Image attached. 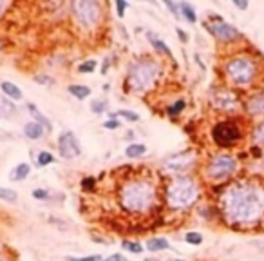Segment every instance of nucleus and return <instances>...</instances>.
<instances>
[{
    "mask_svg": "<svg viewBox=\"0 0 264 261\" xmlns=\"http://www.w3.org/2000/svg\"><path fill=\"white\" fill-rule=\"evenodd\" d=\"M121 245H123L125 250H128V252H132V254H141L145 249L141 243H138V241H130V240H125Z\"/></svg>",
    "mask_w": 264,
    "mask_h": 261,
    "instance_id": "bb28decb",
    "label": "nucleus"
},
{
    "mask_svg": "<svg viewBox=\"0 0 264 261\" xmlns=\"http://www.w3.org/2000/svg\"><path fill=\"white\" fill-rule=\"evenodd\" d=\"M0 261H2V257H0Z\"/></svg>",
    "mask_w": 264,
    "mask_h": 261,
    "instance_id": "8fccbe9b",
    "label": "nucleus"
},
{
    "mask_svg": "<svg viewBox=\"0 0 264 261\" xmlns=\"http://www.w3.org/2000/svg\"><path fill=\"white\" fill-rule=\"evenodd\" d=\"M185 241L186 243H190V245H194V247H197V245L203 243V236L199 234V232H186Z\"/></svg>",
    "mask_w": 264,
    "mask_h": 261,
    "instance_id": "c85d7f7f",
    "label": "nucleus"
},
{
    "mask_svg": "<svg viewBox=\"0 0 264 261\" xmlns=\"http://www.w3.org/2000/svg\"><path fill=\"white\" fill-rule=\"evenodd\" d=\"M114 6H116V9H118V17H123V15H125V9L128 8L127 2H123V0H116Z\"/></svg>",
    "mask_w": 264,
    "mask_h": 261,
    "instance_id": "c9c22d12",
    "label": "nucleus"
},
{
    "mask_svg": "<svg viewBox=\"0 0 264 261\" xmlns=\"http://www.w3.org/2000/svg\"><path fill=\"white\" fill-rule=\"evenodd\" d=\"M186 107V102L185 100H178V102H174L172 105H170L169 109H167V114L170 116V118H176V116H179L183 112V109Z\"/></svg>",
    "mask_w": 264,
    "mask_h": 261,
    "instance_id": "b1692460",
    "label": "nucleus"
},
{
    "mask_svg": "<svg viewBox=\"0 0 264 261\" xmlns=\"http://www.w3.org/2000/svg\"><path fill=\"white\" fill-rule=\"evenodd\" d=\"M67 91L71 93V95L75 96L76 100H85L91 96V87L87 85H82V83H76V85H69L67 87Z\"/></svg>",
    "mask_w": 264,
    "mask_h": 261,
    "instance_id": "412c9836",
    "label": "nucleus"
},
{
    "mask_svg": "<svg viewBox=\"0 0 264 261\" xmlns=\"http://www.w3.org/2000/svg\"><path fill=\"white\" fill-rule=\"evenodd\" d=\"M147 153V145L145 143H128L125 149V156L127 158H140Z\"/></svg>",
    "mask_w": 264,
    "mask_h": 261,
    "instance_id": "4be33fe9",
    "label": "nucleus"
},
{
    "mask_svg": "<svg viewBox=\"0 0 264 261\" xmlns=\"http://www.w3.org/2000/svg\"><path fill=\"white\" fill-rule=\"evenodd\" d=\"M147 38H149V42L152 44V47L157 51V53L165 54V56H169V58H174V54H172V51H170V47L167 46L165 42L161 40L157 35H154L152 31H149V33H147Z\"/></svg>",
    "mask_w": 264,
    "mask_h": 261,
    "instance_id": "2eb2a0df",
    "label": "nucleus"
},
{
    "mask_svg": "<svg viewBox=\"0 0 264 261\" xmlns=\"http://www.w3.org/2000/svg\"><path fill=\"white\" fill-rule=\"evenodd\" d=\"M0 109H4L6 112H17V107L13 105V102H9L8 98H0Z\"/></svg>",
    "mask_w": 264,
    "mask_h": 261,
    "instance_id": "72a5a7b5",
    "label": "nucleus"
},
{
    "mask_svg": "<svg viewBox=\"0 0 264 261\" xmlns=\"http://www.w3.org/2000/svg\"><path fill=\"white\" fill-rule=\"evenodd\" d=\"M232 4H234V8H237L239 11H246L248 9V0H232Z\"/></svg>",
    "mask_w": 264,
    "mask_h": 261,
    "instance_id": "4c0bfd02",
    "label": "nucleus"
},
{
    "mask_svg": "<svg viewBox=\"0 0 264 261\" xmlns=\"http://www.w3.org/2000/svg\"><path fill=\"white\" fill-rule=\"evenodd\" d=\"M109 107L107 102H104V100H94V102H91V111L94 112V114H102V112H105Z\"/></svg>",
    "mask_w": 264,
    "mask_h": 261,
    "instance_id": "cd10ccee",
    "label": "nucleus"
},
{
    "mask_svg": "<svg viewBox=\"0 0 264 261\" xmlns=\"http://www.w3.org/2000/svg\"><path fill=\"white\" fill-rule=\"evenodd\" d=\"M210 20L212 24H207V29L212 33V37L221 44H232V42H237L243 38V35L236 25L224 22L221 17H210Z\"/></svg>",
    "mask_w": 264,
    "mask_h": 261,
    "instance_id": "1a4fd4ad",
    "label": "nucleus"
},
{
    "mask_svg": "<svg viewBox=\"0 0 264 261\" xmlns=\"http://www.w3.org/2000/svg\"><path fill=\"white\" fill-rule=\"evenodd\" d=\"M96 185V180L94 178H83L82 180V187L83 189H87V191H92Z\"/></svg>",
    "mask_w": 264,
    "mask_h": 261,
    "instance_id": "58836bf2",
    "label": "nucleus"
},
{
    "mask_svg": "<svg viewBox=\"0 0 264 261\" xmlns=\"http://www.w3.org/2000/svg\"><path fill=\"white\" fill-rule=\"evenodd\" d=\"M75 20L78 22L80 27L92 29L102 20V4L96 0H76L71 4Z\"/></svg>",
    "mask_w": 264,
    "mask_h": 261,
    "instance_id": "6e6552de",
    "label": "nucleus"
},
{
    "mask_svg": "<svg viewBox=\"0 0 264 261\" xmlns=\"http://www.w3.org/2000/svg\"><path fill=\"white\" fill-rule=\"evenodd\" d=\"M159 64L150 60V58H140L136 62H132L127 73V83L132 91L145 93L152 89L154 83L159 78Z\"/></svg>",
    "mask_w": 264,
    "mask_h": 261,
    "instance_id": "39448f33",
    "label": "nucleus"
},
{
    "mask_svg": "<svg viewBox=\"0 0 264 261\" xmlns=\"http://www.w3.org/2000/svg\"><path fill=\"white\" fill-rule=\"evenodd\" d=\"M170 247V243L165 240V238H150L145 245V249H149L150 252H163Z\"/></svg>",
    "mask_w": 264,
    "mask_h": 261,
    "instance_id": "aec40b11",
    "label": "nucleus"
},
{
    "mask_svg": "<svg viewBox=\"0 0 264 261\" xmlns=\"http://www.w3.org/2000/svg\"><path fill=\"white\" fill-rule=\"evenodd\" d=\"M104 261H127V259H125V256H121V254H112V256L105 257Z\"/></svg>",
    "mask_w": 264,
    "mask_h": 261,
    "instance_id": "79ce46f5",
    "label": "nucleus"
},
{
    "mask_svg": "<svg viewBox=\"0 0 264 261\" xmlns=\"http://www.w3.org/2000/svg\"><path fill=\"white\" fill-rule=\"evenodd\" d=\"M44 133H46V129L42 127L40 124H37V122H29L24 127V134L29 140H40L44 136Z\"/></svg>",
    "mask_w": 264,
    "mask_h": 261,
    "instance_id": "f3484780",
    "label": "nucleus"
},
{
    "mask_svg": "<svg viewBox=\"0 0 264 261\" xmlns=\"http://www.w3.org/2000/svg\"><path fill=\"white\" fill-rule=\"evenodd\" d=\"M65 261H104V257L98 256V254H92V256H85V257H65Z\"/></svg>",
    "mask_w": 264,
    "mask_h": 261,
    "instance_id": "473e14b6",
    "label": "nucleus"
},
{
    "mask_svg": "<svg viewBox=\"0 0 264 261\" xmlns=\"http://www.w3.org/2000/svg\"><path fill=\"white\" fill-rule=\"evenodd\" d=\"M176 31H178V37H179V40H181L183 44H186V42H188V35H186L181 27H178V29H176Z\"/></svg>",
    "mask_w": 264,
    "mask_h": 261,
    "instance_id": "a19ab883",
    "label": "nucleus"
},
{
    "mask_svg": "<svg viewBox=\"0 0 264 261\" xmlns=\"http://www.w3.org/2000/svg\"><path fill=\"white\" fill-rule=\"evenodd\" d=\"M244 109H246L248 116L262 120L264 118V87L260 91L253 93V95L244 102Z\"/></svg>",
    "mask_w": 264,
    "mask_h": 261,
    "instance_id": "ddd939ff",
    "label": "nucleus"
},
{
    "mask_svg": "<svg viewBox=\"0 0 264 261\" xmlns=\"http://www.w3.org/2000/svg\"><path fill=\"white\" fill-rule=\"evenodd\" d=\"M165 6H167V9L172 13L174 17L181 18V13H179V4H176V2H170V0H165Z\"/></svg>",
    "mask_w": 264,
    "mask_h": 261,
    "instance_id": "2f4dec72",
    "label": "nucleus"
},
{
    "mask_svg": "<svg viewBox=\"0 0 264 261\" xmlns=\"http://www.w3.org/2000/svg\"><path fill=\"white\" fill-rule=\"evenodd\" d=\"M143 261H156V259H150V257H149V259H143Z\"/></svg>",
    "mask_w": 264,
    "mask_h": 261,
    "instance_id": "49530a36",
    "label": "nucleus"
},
{
    "mask_svg": "<svg viewBox=\"0 0 264 261\" xmlns=\"http://www.w3.org/2000/svg\"><path fill=\"white\" fill-rule=\"evenodd\" d=\"M212 105L219 111H234L239 105V95L230 87H223L214 95Z\"/></svg>",
    "mask_w": 264,
    "mask_h": 261,
    "instance_id": "9b49d317",
    "label": "nucleus"
},
{
    "mask_svg": "<svg viewBox=\"0 0 264 261\" xmlns=\"http://www.w3.org/2000/svg\"><path fill=\"white\" fill-rule=\"evenodd\" d=\"M27 111L31 112V116L35 118V122H37V124H40L42 127L46 129L47 133H49V131H53V124L47 120V116L44 114V112H42L40 109L37 107V105H35V104H27Z\"/></svg>",
    "mask_w": 264,
    "mask_h": 261,
    "instance_id": "4468645a",
    "label": "nucleus"
},
{
    "mask_svg": "<svg viewBox=\"0 0 264 261\" xmlns=\"http://www.w3.org/2000/svg\"><path fill=\"white\" fill-rule=\"evenodd\" d=\"M0 89H2V93H4L9 100H13V102H18V100L24 98V93L20 91V87L15 85L13 82H2L0 83Z\"/></svg>",
    "mask_w": 264,
    "mask_h": 261,
    "instance_id": "dca6fc26",
    "label": "nucleus"
},
{
    "mask_svg": "<svg viewBox=\"0 0 264 261\" xmlns=\"http://www.w3.org/2000/svg\"><path fill=\"white\" fill-rule=\"evenodd\" d=\"M170 261H183V259H170Z\"/></svg>",
    "mask_w": 264,
    "mask_h": 261,
    "instance_id": "de8ad7c7",
    "label": "nucleus"
},
{
    "mask_svg": "<svg viewBox=\"0 0 264 261\" xmlns=\"http://www.w3.org/2000/svg\"><path fill=\"white\" fill-rule=\"evenodd\" d=\"M252 140L253 143H255V147H264V118L259 120V124L253 127Z\"/></svg>",
    "mask_w": 264,
    "mask_h": 261,
    "instance_id": "5701e85b",
    "label": "nucleus"
},
{
    "mask_svg": "<svg viewBox=\"0 0 264 261\" xmlns=\"http://www.w3.org/2000/svg\"><path fill=\"white\" fill-rule=\"evenodd\" d=\"M35 82L37 83H42V85H53L54 83V80L51 78V76H46V75H38V76H35Z\"/></svg>",
    "mask_w": 264,
    "mask_h": 261,
    "instance_id": "f704fd0d",
    "label": "nucleus"
},
{
    "mask_svg": "<svg viewBox=\"0 0 264 261\" xmlns=\"http://www.w3.org/2000/svg\"><path fill=\"white\" fill-rule=\"evenodd\" d=\"M105 129H111V131H114V129H120V122L116 120V118H111V120H107L104 124Z\"/></svg>",
    "mask_w": 264,
    "mask_h": 261,
    "instance_id": "ea45409f",
    "label": "nucleus"
},
{
    "mask_svg": "<svg viewBox=\"0 0 264 261\" xmlns=\"http://www.w3.org/2000/svg\"><path fill=\"white\" fill-rule=\"evenodd\" d=\"M58 153L65 160H73L82 154V147H80L78 138L75 136L73 131H63L58 136Z\"/></svg>",
    "mask_w": 264,
    "mask_h": 261,
    "instance_id": "9d476101",
    "label": "nucleus"
},
{
    "mask_svg": "<svg viewBox=\"0 0 264 261\" xmlns=\"http://www.w3.org/2000/svg\"><path fill=\"white\" fill-rule=\"evenodd\" d=\"M223 71L226 80L236 89H250L257 85L259 78L262 76L259 58H255L252 53H237L230 56L224 62Z\"/></svg>",
    "mask_w": 264,
    "mask_h": 261,
    "instance_id": "f03ea898",
    "label": "nucleus"
},
{
    "mask_svg": "<svg viewBox=\"0 0 264 261\" xmlns=\"http://www.w3.org/2000/svg\"><path fill=\"white\" fill-rule=\"evenodd\" d=\"M219 209L234 227H255L264 221V182L259 178H241L221 192Z\"/></svg>",
    "mask_w": 264,
    "mask_h": 261,
    "instance_id": "f257e3e1",
    "label": "nucleus"
},
{
    "mask_svg": "<svg viewBox=\"0 0 264 261\" xmlns=\"http://www.w3.org/2000/svg\"><path fill=\"white\" fill-rule=\"evenodd\" d=\"M0 49H2V44H0Z\"/></svg>",
    "mask_w": 264,
    "mask_h": 261,
    "instance_id": "09e8293b",
    "label": "nucleus"
},
{
    "mask_svg": "<svg viewBox=\"0 0 264 261\" xmlns=\"http://www.w3.org/2000/svg\"><path fill=\"white\" fill-rule=\"evenodd\" d=\"M194 162H195V156L192 151H188V153H179V154H176V156L167 160L165 169L170 170V172H174V174H181L194 165Z\"/></svg>",
    "mask_w": 264,
    "mask_h": 261,
    "instance_id": "f8f14e48",
    "label": "nucleus"
},
{
    "mask_svg": "<svg viewBox=\"0 0 264 261\" xmlns=\"http://www.w3.org/2000/svg\"><path fill=\"white\" fill-rule=\"evenodd\" d=\"M118 114L123 116L127 122H140V114H138V112H134V111H128V109H120V111H118Z\"/></svg>",
    "mask_w": 264,
    "mask_h": 261,
    "instance_id": "7c9ffc66",
    "label": "nucleus"
},
{
    "mask_svg": "<svg viewBox=\"0 0 264 261\" xmlns=\"http://www.w3.org/2000/svg\"><path fill=\"white\" fill-rule=\"evenodd\" d=\"M96 69V62L94 60H87V62H82L78 66V73H82V75H87V73H94Z\"/></svg>",
    "mask_w": 264,
    "mask_h": 261,
    "instance_id": "c756f323",
    "label": "nucleus"
},
{
    "mask_svg": "<svg viewBox=\"0 0 264 261\" xmlns=\"http://www.w3.org/2000/svg\"><path fill=\"white\" fill-rule=\"evenodd\" d=\"M4 9H6V2H2V0H0V15L4 13Z\"/></svg>",
    "mask_w": 264,
    "mask_h": 261,
    "instance_id": "a18cd8bd",
    "label": "nucleus"
},
{
    "mask_svg": "<svg viewBox=\"0 0 264 261\" xmlns=\"http://www.w3.org/2000/svg\"><path fill=\"white\" fill-rule=\"evenodd\" d=\"M243 127L236 120H221L212 127V140L221 149H230L243 140Z\"/></svg>",
    "mask_w": 264,
    "mask_h": 261,
    "instance_id": "0eeeda50",
    "label": "nucleus"
},
{
    "mask_svg": "<svg viewBox=\"0 0 264 261\" xmlns=\"http://www.w3.org/2000/svg\"><path fill=\"white\" fill-rule=\"evenodd\" d=\"M252 243L255 245V247L260 250V252H264V241L262 240H255V241H252Z\"/></svg>",
    "mask_w": 264,
    "mask_h": 261,
    "instance_id": "37998d69",
    "label": "nucleus"
},
{
    "mask_svg": "<svg viewBox=\"0 0 264 261\" xmlns=\"http://www.w3.org/2000/svg\"><path fill=\"white\" fill-rule=\"evenodd\" d=\"M179 13H181V18H185L190 24L197 22V13H195V8L190 2H179Z\"/></svg>",
    "mask_w": 264,
    "mask_h": 261,
    "instance_id": "a211bd4d",
    "label": "nucleus"
},
{
    "mask_svg": "<svg viewBox=\"0 0 264 261\" xmlns=\"http://www.w3.org/2000/svg\"><path fill=\"white\" fill-rule=\"evenodd\" d=\"M33 198L35 199H47L49 198V192L46 189H35L33 191Z\"/></svg>",
    "mask_w": 264,
    "mask_h": 261,
    "instance_id": "e433bc0d",
    "label": "nucleus"
},
{
    "mask_svg": "<svg viewBox=\"0 0 264 261\" xmlns=\"http://www.w3.org/2000/svg\"><path fill=\"white\" fill-rule=\"evenodd\" d=\"M237 170H239V160H237L236 156H232V154L228 153H219V154H214L207 162L205 178L214 183L226 182L232 176H236Z\"/></svg>",
    "mask_w": 264,
    "mask_h": 261,
    "instance_id": "423d86ee",
    "label": "nucleus"
},
{
    "mask_svg": "<svg viewBox=\"0 0 264 261\" xmlns=\"http://www.w3.org/2000/svg\"><path fill=\"white\" fill-rule=\"evenodd\" d=\"M31 174V165L29 163H18L15 169L11 170V180L13 182H24Z\"/></svg>",
    "mask_w": 264,
    "mask_h": 261,
    "instance_id": "6ab92c4d",
    "label": "nucleus"
},
{
    "mask_svg": "<svg viewBox=\"0 0 264 261\" xmlns=\"http://www.w3.org/2000/svg\"><path fill=\"white\" fill-rule=\"evenodd\" d=\"M156 203V189L147 180L132 178L121 185L120 205L130 214H143Z\"/></svg>",
    "mask_w": 264,
    "mask_h": 261,
    "instance_id": "7ed1b4c3",
    "label": "nucleus"
},
{
    "mask_svg": "<svg viewBox=\"0 0 264 261\" xmlns=\"http://www.w3.org/2000/svg\"><path fill=\"white\" fill-rule=\"evenodd\" d=\"M107 67H109V60H105V64H104V67H102V73H107Z\"/></svg>",
    "mask_w": 264,
    "mask_h": 261,
    "instance_id": "c03bdc74",
    "label": "nucleus"
},
{
    "mask_svg": "<svg viewBox=\"0 0 264 261\" xmlns=\"http://www.w3.org/2000/svg\"><path fill=\"white\" fill-rule=\"evenodd\" d=\"M53 162H54V156L51 153H47V151H40V153L37 154V163L40 167L51 165Z\"/></svg>",
    "mask_w": 264,
    "mask_h": 261,
    "instance_id": "a878e982",
    "label": "nucleus"
},
{
    "mask_svg": "<svg viewBox=\"0 0 264 261\" xmlns=\"http://www.w3.org/2000/svg\"><path fill=\"white\" fill-rule=\"evenodd\" d=\"M199 183L192 176H178L167 187V201L172 209H188L199 198Z\"/></svg>",
    "mask_w": 264,
    "mask_h": 261,
    "instance_id": "20e7f679",
    "label": "nucleus"
},
{
    "mask_svg": "<svg viewBox=\"0 0 264 261\" xmlns=\"http://www.w3.org/2000/svg\"><path fill=\"white\" fill-rule=\"evenodd\" d=\"M0 199H4L8 203H15L18 199V194L13 189H8V187H0Z\"/></svg>",
    "mask_w": 264,
    "mask_h": 261,
    "instance_id": "393cba45",
    "label": "nucleus"
}]
</instances>
